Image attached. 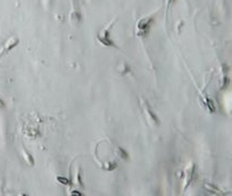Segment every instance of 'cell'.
Segmentation results:
<instances>
[{
	"mask_svg": "<svg viewBox=\"0 0 232 196\" xmlns=\"http://www.w3.org/2000/svg\"><path fill=\"white\" fill-rule=\"evenodd\" d=\"M4 102L0 99V108H4Z\"/></svg>",
	"mask_w": 232,
	"mask_h": 196,
	"instance_id": "cell-5",
	"label": "cell"
},
{
	"mask_svg": "<svg viewBox=\"0 0 232 196\" xmlns=\"http://www.w3.org/2000/svg\"><path fill=\"white\" fill-rule=\"evenodd\" d=\"M17 43H19V39L17 38H15V37H11L9 41L6 43V45H4V47L1 49V51H0V58H1V56L6 52V51H10L11 49L13 47H15L17 45Z\"/></svg>",
	"mask_w": 232,
	"mask_h": 196,
	"instance_id": "cell-2",
	"label": "cell"
},
{
	"mask_svg": "<svg viewBox=\"0 0 232 196\" xmlns=\"http://www.w3.org/2000/svg\"><path fill=\"white\" fill-rule=\"evenodd\" d=\"M57 180L59 182L62 183V184H64V185H69L70 184V181L68 179H65V178H57Z\"/></svg>",
	"mask_w": 232,
	"mask_h": 196,
	"instance_id": "cell-4",
	"label": "cell"
},
{
	"mask_svg": "<svg viewBox=\"0 0 232 196\" xmlns=\"http://www.w3.org/2000/svg\"><path fill=\"white\" fill-rule=\"evenodd\" d=\"M144 112H145V117H146V119H147L148 121L151 122V123H155V124H159V120L157 119L156 115L151 111V108H149L146 104H145V106H144Z\"/></svg>",
	"mask_w": 232,
	"mask_h": 196,
	"instance_id": "cell-1",
	"label": "cell"
},
{
	"mask_svg": "<svg viewBox=\"0 0 232 196\" xmlns=\"http://www.w3.org/2000/svg\"><path fill=\"white\" fill-rule=\"evenodd\" d=\"M22 156H23L24 160H25V162H26L28 166H34V163H35V162H34L33 157H32V155L27 152L26 149L23 148V150H22Z\"/></svg>",
	"mask_w": 232,
	"mask_h": 196,
	"instance_id": "cell-3",
	"label": "cell"
}]
</instances>
